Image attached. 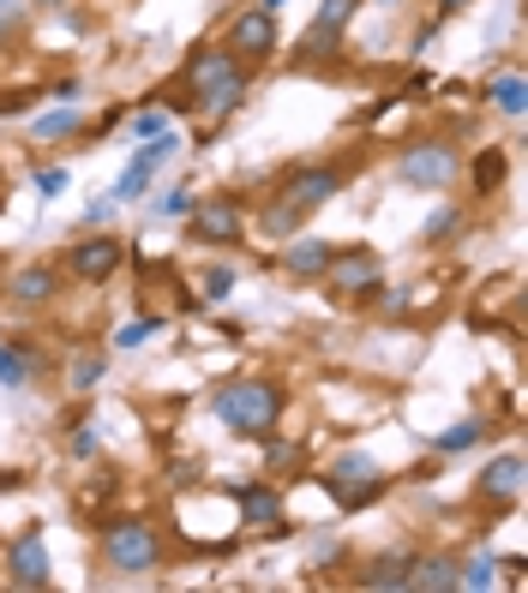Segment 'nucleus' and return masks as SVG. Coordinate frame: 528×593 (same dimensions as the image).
<instances>
[{"instance_id": "obj_1", "label": "nucleus", "mask_w": 528, "mask_h": 593, "mask_svg": "<svg viewBox=\"0 0 528 593\" xmlns=\"http://www.w3.org/2000/svg\"><path fill=\"white\" fill-rule=\"evenodd\" d=\"M186 91H193L186 109H193L204 126H216L246 102V91H253V67H241L223 42H211V49H199L193 61H186Z\"/></svg>"}, {"instance_id": "obj_2", "label": "nucleus", "mask_w": 528, "mask_h": 593, "mask_svg": "<svg viewBox=\"0 0 528 593\" xmlns=\"http://www.w3.org/2000/svg\"><path fill=\"white\" fill-rule=\"evenodd\" d=\"M211 408L234 438H271L276 420H283V408H288V390L276 378H229Z\"/></svg>"}, {"instance_id": "obj_3", "label": "nucleus", "mask_w": 528, "mask_h": 593, "mask_svg": "<svg viewBox=\"0 0 528 593\" xmlns=\"http://www.w3.org/2000/svg\"><path fill=\"white\" fill-rule=\"evenodd\" d=\"M102 563L114 575H151L163 570V528L151 515H114L102 528Z\"/></svg>"}, {"instance_id": "obj_4", "label": "nucleus", "mask_w": 528, "mask_h": 593, "mask_svg": "<svg viewBox=\"0 0 528 593\" xmlns=\"http://www.w3.org/2000/svg\"><path fill=\"white\" fill-rule=\"evenodd\" d=\"M457 174H463L457 139H420L396 156V181L408 192H445V186H457Z\"/></svg>"}, {"instance_id": "obj_5", "label": "nucleus", "mask_w": 528, "mask_h": 593, "mask_svg": "<svg viewBox=\"0 0 528 593\" xmlns=\"http://www.w3.org/2000/svg\"><path fill=\"white\" fill-rule=\"evenodd\" d=\"M318 485H325L343 510H361V503H373L378 492H385V473H378V462L366 450H348V456L331 462V473H318Z\"/></svg>"}, {"instance_id": "obj_6", "label": "nucleus", "mask_w": 528, "mask_h": 593, "mask_svg": "<svg viewBox=\"0 0 528 593\" xmlns=\"http://www.w3.org/2000/svg\"><path fill=\"white\" fill-rule=\"evenodd\" d=\"M276 12H264V7H241L229 19V37H223V49L234 54V61L241 67H264L276 54Z\"/></svg>"}, {"instance_id": "obj_7", "label": "nucleus", "mask_w": 528, "mask_h": 593, "mask_svg": "<svg viewBox=\"0 0 528 593\" xmlns=\"http://www.w3.org/2000/svg\"><path fill=\"white\" fill-rule=\"evenodd\" d=\"M325 282L336 294H348V300H366V294H378V282H385V264H378L373 246H348V252H331Z\"/></svg>"}, {"instance_id": "obj_8", "label": "nucleus", "mask_w": 528, "mask_h": 593, "mask_svg": "<svg viewBox=\"0 0 528 593\" xmlns=\"http://www.w3.org/2000/svg\"><path fill=\"white\" fill-rule=\"evenodd\" d=\"M336 192H343V168H336V162H306V168H295L283 181V204L295 216H313L318 204H331Z\"/></svg>"}, {"instance_id": "obj_9", "label": "nucleus", "mask_w": 528, "mask_h": 593, "mask_svg": "<svg viewBox=\"0 0 528 593\" xmlns=\"http://www.w3.org/2000/svg\"><path fill=\"white\" fill-rule=\"evenodd\" d=\"M186 234H193L199 246H241L246 241L241 204L234 198H199L193 211H186Z\"/></svg>"}, {"instance_id": "obj_10", "label": "nucleus", "mask_w": 528, "mask_h": 593, "mask_svg": "<svg viewBox=\"0 0 528 593\" xmlns=\"http://www.w3.org/2000/svg\"><path fill=\"white\" fill-rule=\"evenodd\" d=\"M7 582H12V587H31V593L54 582V558H49V540H42L37 522L7 545Z\"/></svg>"}, {"instance_id": "obj_11", "label": "nucleus", "mask_w": 528, "mask_h": 593, "mask_svg": "<svg viewBox=\"0 0 528 593\" xmlns=\"http://www.w3.org/2000/svg\"><path fill=\"white\" fill-rule=\"evenodd\" d=\"M181 151V139L174 132H163V139H144L139 151H132V162L121 168V181H114V204H132V198H144L151 192V181H156V168Z\"/></svg>"}, {"instance_id": "obj_12", "label": "nucleus", "mask_w": 528, "mask_h": 593, "mask_svg": "<svg viewBox=\"0 0 528 593\" xmlns=\"http://www.w3.org/2000/svg\"><path fill=\"white\" fill-rule=\"evenodd\" d=\"M475 498L487 503L493 515L517 510V498H522V456H517V450H505L498 462H487V473L475 480Z\"/></svg>"}, {"instance_id": "obj_13", "label": "nucleus", "mask_w": 528, "mask_h": 593, "mask_svg": "<svg viewBox=\"0 0 528 593\" xmlns=\"http://www.w3.org/2000/svg\"><path fill=\"white\" fill-rule=\"evenodd\" d=\"M121 258H126L121 234H91V241L72 246L67 270H72V282H109L114 270H121Z\"/></svg>"}, {"instance_id": "obj_14", "label": "nucleus", "mask_w": 528, "mask_h": 593, "mask_svg": "<svg viewBox=\"0 0 528 593\" xmlns=\"http://www.w3.org/2000/svg\"><path fill=\"white\" fill-rule=\"evenodd\" d=\"M54 294H61V270H54V264H24V270L7 276V300L24 306V313L54 306Z\"/></svg>"}, {"instance_id": "obj_15", "label": "nucleus", "mask_w": 528, "mask_h": 593, "mask_svg": "<svg viewBox=\"0 0 528 593\" xmlns=\"http://www.w3.org/2000/svg\"><path fill=\"white\" fill-rule=\"evenodd\" d=\"M331 241H318V234H288V252H283V270L295 282H325V264H331Z\"/></svg>"}, {"instance_id": "obj_16", "label": "nucleus", "mask_w": 528, "mask_h": 593, "mask_svg": "<svg viewBox=\"0 0 528 593\" xmlns=\"http://www.w3.org/2000/svg\"><path fill=\"white\" fill-rule=\"evenodd\" d=\"M234 503H241L246 528H276V522H283V492H271V485H241Z\"/></svg>"}, {"instance_id": "obj_17", "label": "nucleus", "mask_w": 528, "mask_h": 593, "mask_svg": "<svg viewBox=\"0 0 528 593\" xmlns=\"http://www.w3.org/2000/svg\"><path fill=\"white\" fill-rule=\"evenodd\" d=\"M408 587L415 593H450L457 587V563L450 558H415L408 563Z\"/></svg>"}, {"instance_id": "obj_18", "label": "nucleus", "mask_w": 528, "mask_h": 593, "mask_svg": "<svg viewBox=\"0 0 528 593\" xmlns=\"http://www.w3.org/2000/svg\"><path fill=\"white\" fill-rule=\"evenodd\" d=\"M408 563H415L408 552H385V558L366 563L355 582H361V587H408Z\"/></svg>"}, {"instance_id": "obj_19", "label": "nucleus", "mask_w": 528, "mask_h": 593, "mask_svg": "<svg viewBox=\"0 0 528 593\" xmlns=\"http://www.w3.org/2000/svg\"><path fill=\"white\" fill-rule=\"evenodd\" d=\"M31 37V0H0V54H12Z\"/></svg>"}, {"instance_id": "obj_20", "label": "nucleus", "mask_w": 528, "mask_h": 593, "mask_svg": "<svg viewBox=\"0 0 528 593\" xmlns=\"http://www.w3.org/2000/svg\"><path fill=\"white\" fill-rule=\"evenodd\" d=\"M79 126H84V114L72 109V102H61V109H49V114H37V121H31V139L54 144V139H72Z\"/></svg>"}, {"instance_id": "obj_21", "label": "nucleus", "mask_w": 528, "mask_h": 593, "mask_svg": "<svg viewBox=\"0 0 528 593\" xmlns=\"http://www.w3.org/2000/svg\"><path fill=\"white\" fill-rule=\"evenodd\" d=\"M493 109H498V114H510V121H522V114H528V84L517 79V72L493 79Z\"/></svg>"}, {"instance_id": "obj_22", "label": "nucleus", "mask_w": 528, "mask_h": 593, "mask_svg": "<svg viewBox=\"0 0 528 593\" xmlns=\"http://www.w3.org/2000/svg\"><path fill=\"white\" fill-rule=\"evenodd\" d=\"M457 228H463V211H457V204H438V211L420 222V241H427V246H445V241H457Z\"/></svg>"}, {"instance_id": "obj_23", "label": "nucleus", "mask_w": 528, "mask_h": 593, "mask_svg": "<svg viewBox=\"0 0 528 593\" xmlns=\"http://www.w3.org/2000/svg\"><path fill=\"white\" fill-rule=\"evenodd\" d=\"M487 438V420H457L445 438H438V456H457V450H475V443Z\"/></svg>"}, {"instance_id": "obj_24", "label": "nucleus", "mask_w": 528, "mask_h": 593, "mask_svg": "<svg viewBox=\"0 0 528 593\" xmlns=\"http://www.w3.org/2000/svg\"><path fill=\"white\" fill-rule=\"evenodd\" d=\"M0 384H7V390H24V384H31V360H24L19 348H0Z\"/></svg>"}, {"instance_id": "obj_25", "label": "nucleus", "mask_w": 528, "mask_h": 593, "mask_svg": "<svg viewBox=\"0 0 528 593\" xmlns=\"http://www.w3.org/2000/svg\"><path fill=\"white\" fill-rule=\"evenodd\" d=\"M498 563L493 558H468V563H457V587H493L498 582Z\"/></svg>"}, {"instance_id": "obj_26", "label": "nucleus", "mask_w": 528, "mask_h": 593, "mask_svg": "<svg viewBox=\"0 0 528 593\" xmlns=\"http://www.w3.org/2000/svg\"><path fill=\"white\" fill-rule=\"evenodd\" d=\"M163 132H169V109H139V114H132V139H163Z\"/></svg>"}, {"instance_id": "obj_27", "label": "nucleus", "mask_w": 528, "mask_h": 593, "mask_svg": "<svg viewBox=\"0 0 528 593\" xmlns=\"http://www.w3.org/2000/svg\"><path fill=\"white\" fill-rule=\"evenodd\" d=\"M102 384V354H79V360H72V390H97Z\"/></svg>"}, {"instance_id": "obj_28", "label": "nucleus", "mask_w": 528, "mask_h": 593, "mask_svg": "<svg viewBox=\"0 0 528 593\" xmlns=\"http://www.w3.org/2000/svg\"><path fill=\"white\" fill-rule=\"evenodd\" d=\"M355 7H361V0H325V7H318V31H343V24L348 19H355Z\"/></svg>"}, {"instance_id": "obj_29", "label": "nucleus", "mask_w": 528, "mask_h": 593, "mask_svg": "<svg viewBox=\"0 0 528 593\" xmlns=\"http://www.w3.org/2000/svg\"><path fill=\"white\" fill-rule=\"evenodd\" d=\"M498 181H505V156H480L475 162V192H480V198H487V192H498Z\"/></svg>"}, {"instance_id": "obj_30", "label": "nucleus", "mask_w": 528, "mask_h": 593, "mask_svg": "<svg viewBox=\"0 0 528 593\" xmlns=\"http://www.w3.org/2000/svg\"><path fill=\"white\" fill-rule=\"evenodd\" d=\"M295 228H301V216H295V211H288V204H283V198H276V204H271V211H264V234H276V241H288V234H295Z\"/></svg>"}, {"instance_id": "obj_31", "label": "nucleus", "mask_w": 528, "mask_h": 593, "mask_svg": "<svg viewBox=\"0 0 528 593\" xmlns=\"http://www.w3.org/2000/svg\"><path fill=\"white\" fill-rule=\"evenodd\" d=\"M199 282H204V300H229V294H234V270H229V264H216V270H204Z\"/></svg>"}, {"instance_id": "obj_32", "label": "nucleus", "mask_w": 528, "mask_h": 593, "mask_svg": "<svg viewBox=\"0 0 528 593\" xmlns=\"http://www.w3.org/2000/svg\"><path fill=\"white\" fill-rule=\"evenodd\" d=\"M156 330V318H132V324H121L114 330V348H144V336Z\"/></svg>"}, {"instance_id": "obj_33", "label": "nucleus", "mask_w": 528, "mask_h": 593, "mask_svg": "<svg viewBox=\"0 0 528 593\" xmlns=\"http://www.w3.org/2000/svg\"><path fill=\"white\" fill-rule=\"evenodd\" d=\"M67 186H72L67 168H37V192H42V198H61Z\"/></svg>"}, {"instance_id": "obj_34", "label": "nucleus", "mask_w": 528, "mask_h": 593, "mask_svg": "<svg viewBox=\"0 0 528 593\" xmlns=\"http://www.w3.org/2000/svg\"><path fill=\"white\" fill-rule=\"evenodd\" d=\"M42 96H49V102H79L84 84L79 79H54V84H42Z\"/></svg>"}, {"instance_id": "obj_35", "label": "nucleus", "mask_w": 528, "mask_h": 593, "mask_svg": "<svg viewBox=\"0 0 528 593\" xmlns=\"http://www.w3.org/2000/svg\"><path fill=\"white\" fill-rule=\"evenodd\" d=\"M42 102V91H19V96H0V121H7V114H24V109H37Z\"/></svg>"}, {"instance_id": "obj_36", "label": "nucleus", "mask_w": 528, "mask_h": 593, "mask_svg": "<svg viewBox=\"0 0 528 593\" xmlns=\"http://www.w3.org/2000/svg\"><path fill=\"white\" fill-rule=\"evenodd\" d=\"M186 211H193V192H186V186H174L169 198H163V216H186Z\"/></svg>"}, {"instance_id": "obj_37", "label": "nucleus", "mask_w": 528, "mask_h": 593, "mask_svg": "<svg viewBox=\"0 0 528 593\" xmlns=\"http://www.w3.org/2000/svg\"><path fill=\"white\" fill-rule=\"evenodd\" d=\"M97 450V432H91V420L79 426V432H72V456H91Z\"/></svg>"}, {"instance_id": "obj_38", "label": "nucleus", "mask_w": 528, "mask_h": 593, "mask_svg": "<svg viewBox=\"0 0 528 593\" xmlns=\"http://www.w3.org/2000/svg\"><path fill=\"white\" fill-rule=\"evenodd\" d=\"M204 473V462H174V485H193Z\"/></svg>"}, {"instance_id": "obj_39", "label": "nucleus", "mask_w": 528, "mask_h": 593, "mask_svg": "<svg viewBox=\"0 0 528 593\" xmlns=\"http://www.w3.org/2000/svg\"><path fill=\"white\" fill-rule=\"evenodd\" d=\"M19 485H24L19 473H0V492H19Z\"/></svg>"}, {"instance_id": "obj_40", "label": "nucleus", "mask_w": 528, "mask_h": 593, "mask_svg": "<svg viewBox=\"0 0 528 593\" xmlns=\"http://www.w3.org/2000/svg\"><path fill=\"white\" fill-rule=\"evenodd\" d=\"M468 7V0H438V12H463Z\"/></svg>"}, {"instance_id": "obj_41", "label": "nucleus", "mask_w": 528, "mask_h": 593, "mask_svg": "<svg viewBox=\"0 0 528 593\" xmlns=\"http://www.w3.org/2000/svg\"><path fill=\"white\" fill-rule=\"evenodd\" d=\"M31 7H42V12H54V7H67V0H31Z\"/></svg>"}, {"instance_id": "obj_42", "label": "nucleus", "mask_w": 528, "mask_h": 593, "mask_svg": "<svg viewBox=\"0 0 528 593\" xmlns=\"http://www.w3.org/2000/svg\"><path fill=\"white\" fill-rule=\"evenodd\" d=\"M258 7H264V12H276V7H288V0H258Z\"/></svg>"}, {"instance_id": "obj_43", "label": "nucleus", "mask_w": 528, "mask_h": 593, "mask_svg": "<svg viewBox=\"0 0 528 593\" xmlns=\"http://www.w3.org/2000/svg\"><path fill=\"white\" fill-rule=\"evenodd\" d=\"M0 204H7V192H0Z\"/></svg>"}]
</instances>
